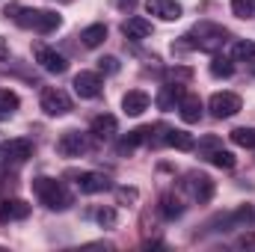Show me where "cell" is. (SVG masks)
<instances>
[{
	"mask_svg": "<svg viewBox=\"0 0 255 252\" xmlns=\"http://www.w3.org/2000/svg\"><path fill=\"white\" fill-rule=\"evenodd\" d=\"M119 199H122V202H125V199H136V190H119Z\"/></svg>",
	"mask_w": 255,
	"mask_h": 252,
	"instance_id": "obj_33",
	"label": "cell"
},
{
	"mask_svg": "<svg viewBox=\"0 0 255 252\" xmlns=\"http://www.w3.org/2000/svg\"><path fill=\"white\" fill-rule=\"evenodd\" d=\"M42 110L48 113V116H65L68 110H71V98H68V92L63 89H57V86H48L45 92H42Z\"/></svg>",
	"mask_w": 255,
	"mask_h": 252,
	"instance_id": "obj_3",
	"label": "cell"
},
{
	"mask_svg": "<svg viewBox=\"0 0 255 252\" xmlns=\"http://www.w3.org/2000/svg\"><path fill=\"white\" fill-rule=\"evenodd\" d=\"M0 57H6V45L3 42H0Z\"/></svg>",
	"mask_w": 255,
	"mask_h": 252,
	"instance_id": "obj_34",
	"label": "cell"
},
{
	"mask_svg": "<svg viewBox=\"0 0 255 252\" xmlns=\"http://www.w3.org/2000/svg\"><path fill=\"white\" fill-rule=\"evenodd\" d=\"M253 57H255V42H247V39L235 42V48H232V60L244 63V60H253Z\"/></svg>",
	"mask_w": 255,
	"mask_h": 252,
	"instance_id": "obj_24",
	"label": "cell"
},
{
	"mask_svg": "<svg viewBox=\"0 0 255 252\" xmlns=\"http://www.w3.org/2000/svg\"><path fill=\"white\" fill-rule=\"evenodd\" d=\"M122 33H125L128 39H133V42H139V39H148V36H151V24H148L145 18H139V15H133V18H128L125 24H122Z\"/></svg>",
	"mask_w": 255,
	"mask_h": 252,
	"instance_id": "obj_14",
	"label": "cell"
},
{
	"mask_svg": "<svg viewBox=\"0 0 255 252\" xmlns=\"http://www.w3.org/2000/svg\"><path fill=\"white\" fill-rule=\"evenodd\" d=\"M77 187L83 190V193H101V190L110 187V178H107V175H101V172H80Z\"/></svg>",
	"mask_w": 255,
	"mask_h": 252,
	"instance_id": "obj_16",
	"label": "cell"
},
{
	"mask_svg": "<svg viewBox=\"0 0 255 252\" xmlns=\"http://www.w3.org/2000/svg\"><path fill=\"white\" fill-rule=\"evenodd\" d=\"M184 214V208H181V202L175 199V196H163L160 199V217L163 220H175V217H181Z\"/></svg>",
	"mask_w": 255,
	"mask_h": 252,
	"instance_id": "obj_22",
	"label": "cell"
},
{
	"mask_svg": "<svg viewBox=\"0 0 255 252\" xmlns=\"http://www.w3.org/2000/svg\"><path fill=\"white\" fill-rule=\"evenodd\" d=\"M33 193H36L39 202H42L45 208H51V211H65L68 202H71V196L65 193V187L60 181H54V178H36V181H33Z\"/></svg>",
	"mask_w": 255,
	"mask_h": 252,
	"instance_id": "obj_1",
	"label": "cell"
},
{
	"mask_svg": "<svg viewBox=\"0 0 255 252\" xmlns=\"http://www.w3.org/2000/svg\"><path fill=\"white\" fill-rule=\"evenodd\" d=\"M95 220H98L104 229H113V226H116V211H113V208H101V211L95 214Z\"/></svg>",
	"mask_w": 255,
	"mask_h": 252,
	"instance_id": "obj_30",
	"label": "cell"
},
{
	"mask_svg": "<svg viewBox=\"0 0 255 252\" xmlns=\"http://www.w3.org/2000/svg\"><path fill=\"white\" fill-rule=\"evenodd\" d=\"M116 127H119V122H116V116H110V113H101V116L92 119V133H95L98 139H110V136L116 133Z\"/></svg>",
	"mask_w": 255,
	"mask_h": 252,
	"instance_id": "obj_18",
	"label": "cell"
},
{
	"mask_svg": "<svg viewBox=\"0 0 255 252\" xmlns=\"http://www.w3.org/2000/svg\"><path fill=\"white\" fill-rule=\"evenodd\" d=\"M229 136H232V142L241 145V148H255V130L253 127H235Z\"/></svg>",
	"mask_w": 255,
	"mask_h": 252,
	"instance_id": "obj_23",
	"label": "cell"
},
{
	"mask_svg": "<svg viewBox=\"0 0 255 252\" xmlns=\"http://www.w3.org/2000/svg\"><path fill=\"white\" fill-rule=\"evenodd\" d=\"M211 74L214 77H232L235 74V63L226 60V57H214L211 60Z\"/></svg>",
	"mask_w": 255,
	"mask_h": 252,
	"instance_id": "obj_26",
	"label": "cell"
},
{
	"mask_svg": "<svg viewBox=\"0 0 255 252\" xmlns=\"http://www.w3.org/2000/svg\"><path fill=\"white\" fill-rule=\"evenodd\" d=\"M101 74L98 71H80L77 77H74V92L80 95V98H98L101 95Z\"/></svg>",
	"mask_w": 255,
	"mask_h": 252,
	"instance_id": "obj_7",
	"label": "cell"
},
{
	"mask_svg": "<svg viewBox=\"0 0 255 252\" xmlns=\"http://www.w3.org/2000/svg\"><path fill=\"white\" fill-rule=\"evenodd\" d=\"M145 12L157 15L160 21H178L181 18V3H175V0H145Z\"/></svg>",
	"mask_w": 255,
	"mask_h": 252,
	"instance_id": "obj_10",
	"label": "cell"
},
{
	"mask_svg": "<svg viewBox=\"0 0 255 252\" xmlns=\"http://www.w3.org/2000/svg\"><path fill=\"white\" fill-rule=\"evenodd\" d=\"M193 36H199L193 45L202 48V51H214V48H220V45L226 42V30H223V27H214V24H199V27L193 30Z\"/></svg>",
	"mask_w": 255,
	"mask_h": 252,
	"instance_id": "obj_6",
	"label": "cell"
},
{
	"mask_svg": "<svg viewBox=\"0 0 255 252\" xmlns=\"http://www.w3.org/2000/svg\"><path fill=\"white\" fill-rule=\"evenodd\" d=\"M208 107H211V113L217 119H232L241 110V95H235V92H214Z\"/></svg>",
	"mask_w": 255,
	"mask_h": 252,
	"instance_id": "obj_4",
	"label": "cell"
},
{
	"mask_svg": "<svg viewBox=\"0 0 255 252\" xmlns=\"http://www.w3.org/2000/svg\"><path fill=\"white\" fill-rule=\"evenodd\" d=\"M166 142L172 145V148H178V151H193L196 148V139H193L187 130H166Z\"/></svg>",
	"mask_w": 255,
	"mask_h": 252,
	"instance_id": "obj_19",
	"label": "cell"
},
{
	"mask_svg": "<svg viewBox=\"0 0 255 252\" xmlns=\"http://www.w3.org/2000/svg\"><path fill=\"white\" fill-rule=\"evenodd\" d=\"M148 95L142 92V89H130L125 92V98H122V110H125L128 116H139V113H145L148 110Z\"/></svg>",
	"mask_w": 255,
	"mask_h": 252,
	"instance_id": "obj_12",
	"label": "cell"
},
{
	"mask_svg": "<svg viewBox=\"0 0 255 252\" xmlns=\"http://www.w3.org/2000/svg\"><path fill=\"white\" fill-rule=\"evenodd\" d=\"M30 217V205L24 199H3L0 202V223H15V220H27Z\"/></svg>",
	"mask_w": 255,
	"mask_h": 252,
	"instance_id": "obj_11",
	"label": "cell"
},
{
	"mask_svg": "<svg viewBox=\"0 0 255 252\" xmlns=\"http://www.w3.org/2000/svg\"><path fill=\"white\" fill-rule=\"evenodd\" d=\"M98 68L107 71V74H116V71H119V60H116V57H101V60H98Z\"/></svg>",
	"mask_w": 255,
	"mask_h": 252,
	"instance_id": "obj_31",
	"label": "cell"
},
{
	"mask_svg": "<svg viewBox=\"0 0 255 252\" xmlns=\"http://www.w3.org/2000/svg\"><path fill=\"white\" fill-rule=\"evenodd\" d=\"M169 77H172L175 83H178V80H190L193 71H190V68H169Z\"/></svg>",
	"mask_w": 255,
	"mask_h": 252,
	"instance_id": "obj_32",
	"label": "cell"
},
{
	"mask_svg": "<svg viewBox=\"0 0 255 252\" xmlns=\"http://www.w3.org/2000/svg\"><path fill=\"white\" fill-rule=\"evenodd\" d=\"M57 151H60L63 157H80V154L86 151V139H83V133H77V130H65L63 136L57 139Z\"/></svg>",
	"mask_w": 255,
	"mask_h": 252,
	"instance_id": "obj_9",
	"label": "cell"
},
{
	"mask_svg": "<svg viewBox=\"0 0 255 252\" xmlns=\"http://www.w3.org/2000/svg\"><path fill=\"white\" fill-rule=\"evenodd\" d=\"M232 12L238 18H253L255 15V0H232Z\"/></svg>",
	"mask_w": 255,
	"mask_h": 252,
	"instance_id": "obj_29",
	"label": "cell"
},
{
	"mask_svg": "<svg viewBox=\"0 0 255 252\" xmlns=\"http://www.w3.org/2000/svg\"><path fill=\"white\" fill-rule=\"evenodd\" d=\"M21 27H33L39 33H51L60 27V15L57 12H48V9H24L18 18H15Z\"/></svg>",
	"mask_w": 255,
	"mask_h": 252,
	"instance_id": "obj_2",
	"label": "cell"
},
{
	"mask_svg": "<svg viewBox=\"0 0 255 252\" xmlns=\"http://www.w3.org/2000/svg\"><path fill=\"white\" fill-rule=\"evenodd\" d=\"M3 157L6 163H24L27 157H33V142L30 139H6L3 142Z\"/></svg>",
	"mask_w": 255,
	"mask_h": 252,
	"instance_id": "obj_8",
	"label": "cell"
},
{
	"mask_svg": "<svg viewBox=\"0 0 255 252\" xmlns=\"http://www.w3.org/2000/svg\"><path fill=\"white\" fill-rule=\"evenodd\" d=\"M208 160H211L217 169H235V154H232V151H226V148H217Z\"/></svg>",
	"mask_w": 255,
	"mask_h": 252,
	"instance_id": "obj_27",
	"label": "cell"
},
{
	"mask_svg": "<svg viewBox=\"0 0 255 252\" xmlns=\"http://www.w3.org/2000/svg\"><path fill=\"white\" fill-rule=\"evenodd\" d=\"M33 57H36V63L42 65L45 71H51V74H65L68 71V60H65L63 54H57L54 48H48V45H36Z\"/></svg>",
	"mask_w": 255,
	"mask_h": 252,
	"instance_id": "obj_5",
	"label": "cell"
},
{
	"mask_svg": "<svg viewBox=\"0 0 255 252\" xmlns=\"http://www.w3.org/2000/svg\"><path fill=\"white\" fill-rule=\"evenodd\" d=\"M148 133H151V127H136V130H130L125 139L119 142V151H122V154L133 151V148H136V145H139L142 139H148Z\"/></svg>",
	"mask_w": 255,
	"mask_h": 252,
	"instance_id": "obj_21",
	"label": "cell"
},
{
	"mask_svg": "<svg viewBox=\"0 0 255 252\" xmlns=\"http://www.w3.org/2000/svg\"><path fill=\"white\" fill-rule=\"evenodd\" d=\"M184 95H187V92H184L181 83H169V86L160 89V95H157V107H160V110H175V107L181 104Z\"/></svg>",
	"mask_w": 255,
	"mask_h": 252,
	"instance_id": "obj_13",
	"label": "cell"
},
{
	"mask_svg": "<svg viewBox=\"0 0 255 252\" xmlns=\"http://www.w3.org/2000/svg\"><path fill=\"white\" fill-rule=\"evenodd\" d=\"M190 190H193V199H196L199 205H205V202L214 199V181H211V175H193Z\"/></svg>",
	"mask_w": 255,
	"mask_h": 252,
	"instance_id": "obj_15",
	"label": "cell"
},
{
	"mask_svg": "<svg viewBox=\"0 0 255 252\" xmlns=\"http://www.w3.org/2000/svg\"><path fill=\"white\" fill-rule=\"evenodd\" d=\"M104 39H107V27H104V24H92V27H86V30L80 33V42H83L86 48H98Z\"/></svg>",
	"mask_w": 255,
	"mask_h": 252,
	"instance_id": "obj_20",
	"label": "cell"
},
{
	"mask_svg": "<svg viewBox=\"0 0 255 252\" xmlns=\"http://www.w3.org/2000/svg\"><path fill=\"white\" fill-rule=\"evenodd\" d=\"M178 113H181V119L187 125H196L202 119V101H199V95H184L181 104H178Z\"/></svg>",
	"mask_w": 255,
	"mask_h": 252,
	"instance_id": "obj_17",
	"label": "cell"
},
{
	"mask_svg": "<svg viewBox=\"0 0 255 252\" xmlns=\"http://www.w3.org/2000/svg\"><path fill=\"white\" fill-rule=\"evenodd\" d=\"M18 95L12 92V89H0V116H9V113H15L18 110Z\"/></svg>",
	"mask_w": 255,
	"mask_h": 252,
	"instance_id": "obj_25",
	"label": "cell"
},
{
	"mask_svg": "<svg viewBox=\"0 0 255 252\" xmlns=\"http://www.w3.org/2000/svg\"><path fill=\"white\" fill-rule=\"evenodd\" d=\"M217 148H223V139H220V136L208 133V136H202V139H199V154H202V157H211Z\"/></svg>",
	"mask_w": 255,
	"mask_h": 252,
	"instance_id": "obj_28",
	"label": "cell"
}]
</instances>
